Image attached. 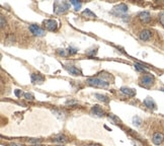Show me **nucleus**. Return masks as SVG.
Masks as SVG:
<instances>
[{
	"label": "nucleus",
	"mask_w": 164,
	"mask_h": 146,
	"mask_svg": "<svg viewBox=\"0 0 164 146\" xmlns=\"http://www.w3.org/2000/svg\"><path fill=\"white\" fill-rule=\"evenodd\" d=\"M69 8L67 2H62V1H56L54 3V13L56 14H61V13L66 12Z\"/></svg>",
	"instance_id": "1"
},
{
	"label": "nucleus",
	"mask_w": 164,
	"mask_h": 146,
	"mask_svg": "<svg viewBox=\"0 0 164 146\" xmlns=\"http://www.w3.org/2000/svg\"><path fill=\"white\" fill-rule=\"evenodd\" d=\"M87 83L91 86H96V87H105L108 85V82L106 80H103L98 77H92V78L87 79Z\"/></svg>",
	"instance_id": "2"
},
{
	"label": "nucleus",
	"mask_w": 164,
	"mask_h": 146,
	"mask_svg": "<svg viewBox=\"0 0 164 146\" xmlns=\"http://www.w3.org/2000/svg\"><path fill=\"white\" fill-rule=\"evenodd\" d=\"M140 82H141V85L144 86V87H150V86H152L153 83H154V76L151 74L143 75Z\"/></svg>",
	"instance_id": "3"
},
{
	"label": "nucleus",
	"mask_w": 164,
	"mask_h": 146,
	"mask_svg": "<svg viewBox=\"0 0 164 146\" xmlns=\"http://www.w3.org/2000/svg\"><path fill=\"white\" fill-rule=\"evenodd\" d=\"M30 30L32 32V34L34 36H37V37H43L45 35V30L42 28H40L39 26H37V24H30Z\"/></svg>",
	"instance_id": "4"
},
{
	"label": "nucleus",
	"mask_w": 164,
	"mask_h": 146,
	"mask_svg": "<svg viewBox=\"0 0 164 146\" xmlns=\"http://www.w3.org/2000/svg\"><path fill=\"white\" fill-rule=\"evenodd\" d=\"M44 26H45V28H47V30H51V32H53V30H56L57 28H58V23H57L56 21H54V19H46V21H44Z\"/></svg>",
	"instance_id": "5"
},
{
	"label": "nucleus",
	"mask_w": 164,
	"mask_h": 146,
	"mask_svg": "<svg viewBox=\"0 0 164 146\" xmlns=\"http://www.w3.org/2000/svg\"><path fill=\"white\" fill-rule=\"evenodd\" d=\"M30 78H32V82L34 84H42L45 81V77L40 73H33Z\"/></svg>",
	"instance_id": "6"
},
{
	"label": "nucleus",
	"mask_w": 164,
	"mask_h": 146,
	"mask_svg": "<svg viewBox=\"0 0 164 146\" xmlns=\"http://www.w3.org/2000/svg\"><path fill=\"white\" fill-rule=\"evenodd\" d=\"M152 141H153V143H154V144L160 145L161 143L164 141V134L160 133V132H156V133L153 135Z\"/></svg>",
	"instance_id": "7"
},
{
	"label": "nucleus",
	"mask_w": 164,
	"mask_h": 146,
	"mask_svg": "<svg viewBox=\"0 0 164 146\" xmlns=\"http://www.w3.org/2000/svg\"><path fill=\"white\" fill-rule=\"evenodd\" d=\"M127 11H128V6L124 3H121L114 7V12H116L117 14H124V13H126Z\"/></svg>",
	"instance_id": "8"
},
{
	"label": "nucleus",
	"mask_w": 164,
	"mask_h": 146,
	"mask_svg": "<svg viewBox=\"0 0 164 146\" xmlns=\"http://www.w3.org/2000/svg\"><path fill=\"white\" fill-rule=\"evenodd\" d=\"M139 18L141 21H143L144 23H148L151 21V15L148 11H142L139 13Z\"/></svg>",
	"instance_id": "9"
},
{
	"label": "nucleus",
	"mask_w": 164,
	"mask_h": 146,
	"mask_svg": "<svg viewBox=\"0 0 164 146\" xmlns=\"http://www.w3.org/2000/svg\"><path fill=\"white\" fill-rule=\"evenodd\" d=\"M91 114L92 115H95L96 117H103V115H105V112H103V110L101 109L99 106L95 105L94 107H92V109H91Z\"/></svg>",
	"instance_id": "10"
},
{
	"label": "nucleus",
	"mask_w": 164,
	"mask_h": 146,
	"mask_svg": "<svg viewBox=\"0 0 164 146\" xmlns=\"http://www.w3.org/2000/svg\"><path fill=\"white\" fill-rule=\"evenodd\" d=\"M121 91L128 96H136V90L127 87V86H123V87H121Z\"/></svg>",
	"instance_id": "11"
},
{
	"label": "nucleus",
	"mask_w": 164,
	"mask_h": 146,
	"mask_svg": "<svg viewBox=\"0 0 164 146\" xmlns=\"http://www.w3.org/2000/svg\"><path fill=\"white\" fill-rule=\"evenodd\" d=\"M144 105H145L147 108H149V109H151V110L156 109V103H155V101H153L151 97H146V99H144Z\"/></svg>",
	"instance_id": "12"
},
{
	"label": "nucleus",
	"mask_w": 164,
	"mask_h": 146,
	"mask_svg": "<svg viewBox=\"0 0 164 146\" xmlns=\"http://www.w3.org/2000/svg\"><path fill=\"white\" fill-rule=\"evenodd\" d=\"M151 36H152V33L149 30H143L140 33V36L139 37H140L142 41H148V40H150Z\"/></svg>",
	"instance_id": "13"
},
{
	"label": "nucleus",
	"mask_w": 164,
	"mask_h": 146,
	"mask_svg": "<svg viewBox=\"0 0 164 146\" xmlns=\"http://www.w3.org/2000/svg\"><path fill=\"white\" fill-rule=\"evenodd\" d=\"M53 140H54L55 142H59V143H66V142H68L67 137H66L65 135H62V134H60V135H57V136H55Z\"/></svg>",
	"instance_id": "14"
},
{
	"label": "nucleus",
	"mask_w": 164,
	"mask_h": 146,
	"mask_svg": "<svg viewBox=\"0 0 164 146\" xmlns=\"http://www.w3.org/2000/svg\"><path fill=\"white\" fill-rule=\"evenodd\" d=\"M66 69H67V71L70 73V74L72 75H80L81 74V71L78 69V68H76L75 66H70V67H66Z\"/></svg>",
	"instance_id": "15"
},
{
	"label": "nucleus",
	"mask_w": 164,
	"mask_h": 146,
	"mask_svg": "<svg viewBox=\"0 0 164 146\" xmlns=\"http://www.w3.org/2000/svg\"><path fill=\"white\" fill-rule=\"evenodd\" d=\"M82 16H83V17H88V18H95V17H96V15H95L90 9H85L83 12H82Z\"/></svg>",
	"instance_id": "16"
},
{
	"label": "nucleus",
	"mask_w": 164,
	"mask_h": 146,
	"mask_svg": "<svg viewBox=\"0 0 164 146\" xmlns=\"http://www.w3.org/2000/svg\"><path fill=\"white\" fill-rule=\"evenodd\" d=\"M94 96L96 97L98 101H103V103H108V97L107 96H102V94H94Z\"/></svg>",
	"instance_id": "17"
},
{
	"label": "nucleus",
	"mask_w": 164,
	"mask_h": 146,
	"mask_svg": "<svg viewBox=\"0 0 164 146\" xmlns=\"http://www.w3.org/2000/svg\"><path fill=\"white\" fill-rule=\"evenodd\" d=\"M70 3L72 4V5H74L75 10H79V9H80V8H81L82 3H81L80 1H77V0H71Z\"/></svg>",
	"instance_id": "18"
},
{
	"label": "nucleus",
	"mask_w": 164,
	"mask_h": 146,
	"mask_svg": "<svg viewBox=\"0 0 164 146\" xmlns=\"http://www.w3.org/2000/svg\"><path fill=\"white\" fill-rule=\"evenodd\" d=\"M135 68H136L137 70H139V71H144V70L147 68V66H144L140 63H135Z\"/></svg>",
	"instance_id": "19"
},
{
	"label": "nucleus",
	"mask_w": 164,
	"mask_h": 146,
	"mask_svg": "<svg viewBox=\"0 0 164 146\" xmlns=\"http://www.w3.org/2000/svg\"><path fill=\"white\" fill-rule=\"evenodd\" d=\"M133 122H134V124L136 126H141V123H142V120H141V118H139V117H134L133 118Z\"/></svg>",
	"instance_id": "20"
},
{
	"label": "nucleus",
	"mask_w": 164,
	"mask_h": 146,
	"mask_svg": "<svg viewBox=\"0 0 164 146\" xmlns=\"http://www.w3.org/2000/svg\"><path fill=\"white\" fill-rule=\"evenodd\" d=\"M24 97H25L28 101H34L35 99V96H34V94H30V92H25V94H23Z\"/></svg>",
	"instance_id": "21"
},
{
	"label": "nucleus",
	"mask_w": 164,
	"mask_h": 146,
	"mask_svg": "<svg viewBox=\"0 0 164 146\" xmlns=\"http://www.w3.org/2000/svg\"><path fill=\"white\" fill-rule=\"evenodd\" d=\"M77 49L76 48H72V47H69V49H68V53H69V54H76L77 53Z\"/></svg>",
	"instance_id": "22"
},
{
	"label": "nucleus",
	"mask_w": 164,
	"mask_h": 146,
	"mask_svg": "<svg viewBox=\"0 0 164 146\" xmlns=\"http://www.w3.org/2000/svg\"><path fill=\"white\" fill-rule=\"evenodd\" d=\"M159 21H160V23L164 26V12H161L160 14H159Z\"/></svg>",
	"instance_id": "23"
},
{
	"label": "nucleus",
	"mask_w": 164,
	"mask_h": 146,
	"mask_svg": "<svg viewBox=\"0 0 164 146\" xmlns=\"http://www.w3.org/2000/svg\"><path fill=\"white\" fill-rule=\"evenodd\" d=\"M0 19H1V28H4V26L6 24V21H4V16H1Z\"/></svg>",
	"instance_id": "24"
},
{
	"label": "nucleus",
	"mask_w": 164,
	"mask_h": 146,
	"mask_svg": "<svg viewBox=\"0 0 164 146\" xmlns=\"http://www.w3.org/2000/svg\"><path fill=\"white\" fill-rule=\"evenodd\" d=\"M58 53H59L60 55H63V56H66V55H67L65 53V50H63V49H62V50H61V49H60V50H58Z\"/></svg>",
	"instance_id": "25"
},
{
	"label": "nucleus",
	"mask_w": 164,
	"mask_h": 146,
	"mask_svg": "<svg viewBox=\"0 0 164 146\" xmlns=\"http://www.w3.org/2000/svg\"><path fill=\"white\" fill-rule=\"evenodd\" d=\"M77 103L76 101H68L66 103H67V105H72V103Z\"/></svg>",
	"instance_id": "26"
},
{
	"label": "nucleus",
	"mask_w": 164,
	"mask_h": 146,
	"mask_svg": "<svg viewBox=\"0 0 164 146\" xmlns=\"http://www.w3.org/2000/svg\"><path fill=\"white\" fill-rule=\"evenodd\" d=\"M10 146H24V145H23V144H18V143H12L11 145Z\"/></svg>",
	"instance_id": "27"
},
{
	"label": "nucleus",
	"mask_w": 164,
	"mask_h": 146,
	"mask_svg": "<svg viewBox=\"0 0 164 146\" xmlns=\"http://www.w3.org/2000/svg\"><path fill=\"white\" fill-rule=\"evenodd\" d=\"M15 94H16L17 96H20V91H18V90H16V91H15Z\"/></svg>",
	"instance_id": "28"
},
{
	"label": "nucleus",
	"mask_w": 164,
	"mask_h": 146,
	"mask_svg": "<svg viewBox=\"0 0 164 146\" xmlns=\"http://www.w3.org/2000/svg\"><path fill=\"white\" fill-rule=\"evenodd\" d=\"M32 146H43V145H41V144H37H37H35V145H32Z\"/></svg>",
	"instance_id": "29"
}]
</instances>
